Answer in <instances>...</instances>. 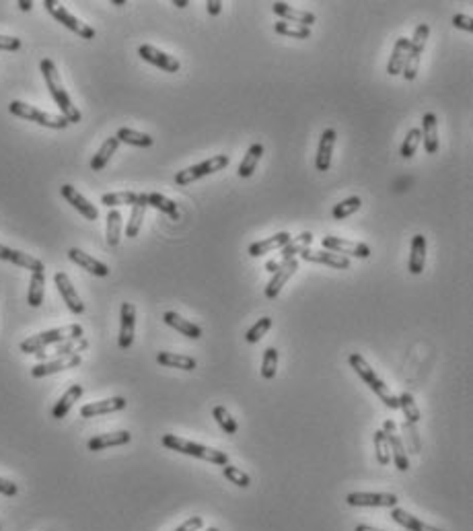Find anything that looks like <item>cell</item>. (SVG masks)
<instances>
[{"mask_svg":"<svg viewBox=\"0 0 473 531\" xmlns=\"http://www.w3.org/2000/svg\"><path fill=\"white\" fill-rule=\"evenodd\" d=\"M40 71H42V74H44L47 91H49V95H52V99H54V103H56V105H58V109L62 112V118H66L68 124H78V121L83 120V116H80V112L76 109V105L72 103L68 91L64 89L62 78H60V73H58V68H56L54 60L44 58V60L40 62Z\"/></svg>","mask_w":473,"mask_h":531,"instance_id":"1","label":"cell"},{"mask_svg":"<svg viewBox=\"0 0 473 531\" xmlns=\"http://www.w3.org/2000/svg\"><path fill=\"white\" fill-rule=\"evenodd\" d=\"M348 362H350V366L356 371V375L366 383V386L371 387L375 393L378 395V400L389 408V410H400V402H397V395H393L391 391H389V387L385 386V381L378 377L377 373L371 369V364L366 362V359L362 357V354H358V352H352L350 357H348Z\"/></svg>","mask_w":473,"mask_h":531,"instance_id":"2","label":"cell"},{"mask_svg":"<svg viewBox=\"0 0 473 531\" xmlns=\"http://www.w3.org/2000/svg\"><path fill=\"white\" fill-rule=\"evenodd\" d=\"M83 338V326L80 323H71L64 328H56V330H47L42 334H35L31 338H27L21 342V352L25 354H35L46 350L47 346L52 344H62L66 340H78Z\"/></svg>","mask_w":473,"mask_h":531,"instance_id":"3","label":"cell"},{"mask_svg":"<svg viewBox=\"0 0 473 531\" xmlns=\"http://www.w3.org/2000/svg\"><path fill=\"white\" fill-rule=\"evenodd\" d=\"M161 441H163L167 449L184 453V455H189V458L204 459V461H210V463H216V465H227L229 463V455L224 451H218V449H212V447H204L200 443H191L188 438H181L177 435H163Z\"/></svg>","mask_w":473,"mask_h":531,"instance_id":"4","label":"cell"},{"mask_svg":"<svg viewBox=\"0 0 473 531\" xmlns=\"http://www.w3.org/2000/svg\"><path fill=\"white\" fill-rule=\"evenodd\" d=\"M8 112H11L13 116L21 118V120L35 121V124L52 128V130H64V128L68 126V120H66V118L42 112V109H37V107H33V105H27L23 101H11Z\"/></svg>","mask_w":473,"mask_h":531,"instance_id":"5","label":"cell"},{"mask_svg":"<svg viewBox=\"0 0 473 531\" xmlns=\"http://www.w3.org/2000/svg\"><path fill=\"white\" fill-rule=\"evenodd\" d=\"M227 165H229V157L227 155H214V157L198 163V165H191L188 169L177 171L175 173V184L177 186H188V184L196 181V179H202V177L212 175L216 171L227 169Z\"/></svg>","mask_w":473,"mask_h":531,"instance_id":"6","label":"cell"},{"mask_svg":"<svg viewBox=\"0 0 473 531\" xmlns=\"http://www.w3.org/2000/svg\"><path fill=\"white\" fill-rule=\"evenodd\" d=\"M44 6H46V11L58 21V23H62L66 29H71L74 31L76 35H80L83 40H93L95 37V29L91 25L83 23L80 19H76L72 13H68L60 2H54V0H46L44 2Z\"/></svg>","mask_w":473,"mask_h":531,"instance_id":"7","label":"cell"},{"mask_svg":"<svg viewBox=\"0 0 473 531\" xmlns=\"http://www.w3.org/2000/svg\"><path fill=\"white\" fill-rule=\"evenodd\" d=\"M321 249L331 251V253H340L344 258H360V260H366L371 256V247L366 243L340 239V237H333V235H328V237L321 239Z\"/></svg>","mask_w":473,"mask_h":531,"instance_id":"8","label":"cell"},{"mask_svg":"<svg viewBox=\"0 0 473 531\" xmlns=\"http://www.w3.org/2000/svg\"><path fill=\"white\" fill-rule=\"evenodd\" d=\"M346 503L350 507L366 508H393L397 507L400 499L391 492H350Z\"/></svg>","mask_w":473,"mask_h":531,"instance_id":"9","label":"cell"},{"mask_svg":"<svg viewBox=\"0 0 473 531\" xmlns=\"http://www.w3.org/2000/svg\"><path fill=\"white\" fill-rule=\"evenodd\" d=\"M387 438H389V447H391V461L395 463V467L400 472H407L409 470V458H407V451H405V445H403L402 436L397 433V424L389 418L383 422V429H381Z\"/></svg>","mask_w":473,"mask_h":531,"instance_id":"10","label":"cell"},{"mask_svg":"<svg viewBox=\"0 0 473 531\" xmlns=\"http://www.w3.org/2000/svg\"><path fill=\"white\" fill-rule=\"evenodd\" d=\"M313 243V235L305 231V233H301L299 237H292L290 241L284 245L282 249H280V260H270L268 264H265V270L268 272H276V270H280L286 262H290V260H294V256H301V251H305L309 249V245Z\"/></svg>","mask_w":473,"mask_h":531,"instance_id":"11","label":"cell"},{"mask_svg":"<svg viewBox=\"0 0 473 531\" xmlns=\"http://www.w3.org/2000/svg\"><path fill=\"white\" fill-rule=\"evenodd\" d=\"M136 332V307L132 303H121L119 309V338L118 344L121 350H128L134 342Z\"/></svg>","mask_w":473,"mask_h":531,"instance_id":"12","label":"cell"},{"mask_svg":"<svg viewBox=\"0 0 473 531\" xmlns=\"http://www.w3.org/2000/svg\"><path fill=\"white\" fill-rule=\"evenodd\" d=\"M138 56H140L144 62L152 64V66H159L161 71L165 73H179L181 64L175 56H169L165 52H161L159 48L150 46V44H144L138 48Z\"/></svg>","mask_w":473,"mask_h":531,"instance_id":"13","label":"cell"},{"mask_svg":"<svg viewBox=\"0 0 473 531\" xmlns=\"http://www.w3.org/2000/svg\"><path fill=\"white\" fill-rule=\"evenodd\" d=\"M54 282H56V289H58L60 297L64 299L66 307L71 309L72 314H85V303H83V299L78 297L76 289L72 287L68 274H66V272H56V274H54Z\"/></svg>","mask_w":473,"mask_h":531,"instance_id":"14","label":"cell"},{"mask_svg":"<svg viewBox=\"0 0 473 531\" xmlns=\"http://www.w3.org/2000/svg\"><path fill=\"white\" fill-rule=\"evenodd\" d=\"M80 354H68V357H56L54 361L42 362V364H35L31 369V377L35 379H42V377H47V375H54V373H60V371H66V369H74L80 364Z\"/></svg>","mask_w":473,"mask_h":531,"instance_id":"15","label":"cell"},{"mask_svg":"<svg viewBox=\"0 0 473 531\" xmlns=\"http://www.w3.org/2000/svg\"><path fill=\"white\" fill-rule=\"evenodd\" d=\"M60 193H62V198L71 204L72 208H76L83 217L87 218V220H97L99 218V210H97V206H93L83 193L78 192L74 186L71 184H64L62 188H60Z\"/></svg>","mask_w":473,"mask_h":531,"instance_id":"16","label":"cell"},{"mask_svg":"<svg viewBox=\"0 0 473 531\" xmlns=\"http://www.w3.org/2000/svg\"><path fill=\"white\" fill-rule=\"evenodd\" d=\"M0 260L4 262H11V264L19 266V268H25V270H31V272H44V262L29 256V253H23L19 249H13V247H6L0 243Z\"/></svg>","mask_w":473,"mask_h":531,"instance_id":"17","label":"cell"},{"mask_svg":"<svg viewBox=\"0 0 473 531\" xmlns=\"http://www.w3.org/2000/svg\"><path fill=\"white\" fill-rule=\"evenodd\" d=\"M272 11H274L278 17H282L286 23L301 25V27H311V25L317 21V17H315L313 13L301 11V8H294V6H290V4H286V2H274V4H272Z\"/></svg>","mask_w":473,"mask_h":531,"instance_id":"18","label":"cell"},{"mask_svg":"<svg viewBox=\"0 0 473 531\" xmlns=\"http://www.w3.org/2000/svg\"><path fill=\"white\" fill-rule=\"evenodd\" d=\"M301 260L331 266V268H337V270H348L350 268V258H344L340 253H331V251H325V249H305V251H301Z\"/></svg>","mask_w":473,"mask_h":531,"instance_id":"19","label":"cell"},{"mask_svg":"<svg viewBox=\"0 0 473 531\" xmlns=\"http://www.w3.org/2000/svg\"><path fill=\"white\" fill-rule=\"evenodd\" d=\"M68 260L74 262L76 266H80L83 270L91 272L93 276H99V278L109 276V268H107V266L103 264V262H99V260H95L93 256L85 253V251L78 249V247H71V249H68Z\"/></svg>","mask_w":473,"mask_h":531,"instance_id":"20","label":"cell"},{"mask_svg":"<svg viewBox=\"0 0 473 531\" xmlns=\"http://www.w3.org/2000/svg\"><path fill=\"white\" fill-rule=\"evenodd\" d=\"M337 141V134L333 128L323 130L321 138H319V148H317V159H315V167L317 171H330L331 167V153Z\"/></svg>","mask_w":473,"mask_h":531,"instance_id":"21","label":"cell"},{"mask_svg":"<svg viewBox=\"0 0 473 531\" xmlns=\"http://www.w3.org/2000/svg\"><path fill=\"white\" fill-rule=\"evenodd\" d=\"M126 398H109V400H101V402H91V404H85L80 408V416L83 418H95V416H101V414H112V412H119L126 408Z\"/></svg>","mask_w":473,"mask_h":531,"instance_id":"22","label":"cell"},{"mask_svg":"<svg viewBox=\"0 0 473 531\" xmlns=\"http://www.w3.org/2000/svg\"><path fill=\"white\" fill-rule=\"evenodd\" d=\"M297 270H299V262H297V260H290V262H286L280 270H276L274 276H272V280H270L268 287H265V297H268V299H276V297L280 294L284 285L290 280V276H292Z\"/></svg>","mask_w":473,"mask_h":531,"instance_id":"23","label":"cell"},{"mask_svg":"<svg viewBox=\"0 0 473 531\" xmlns=\"http://www.w3.org/2000/svg\"><path fill=\"white\" fill-rule=\"evenodd\" d=\"M163 321H165L169 328H173V330H177L179 334H184L186 338L189 340H200L202 338V328L200 326H196V323H191L189 319H184L179 314H175V311H167L163 315Z\"/></svg>","mask_w":473,"mask_h":531,"instance_id":"24","label":"cell"},{"mask_svg":"<svg viewBox=\"0 0 473 531\" xmlns=\"http://www.w3.org/2000/svg\"><path fill=\"white\" fill-rule=\"evenodd\" d=\"M290 239H292L290 233L280 231V233H276L274 237H268V239H263V241L251 243V245H249V256H251V258H260V256H265V253L276 251V249L280 251Z\"/></svg>","mask_w":473,"mask_h":531,"instance_id":"25","label":"cell"},{"mask_svg":"<svg viewBox=\"0 0 473 531\" xmlns=\"http://www.w3.org/2000/svg\"><path fill=\"white\" fill-rule=\"evenodd\" d=\"M132 441V435L128 431H118V433H107V435L93 436L87 447L89 451H103L107 447H119V445H128Z\"/></svg>","mask_w":473,"mask_h":531,"instance_id":"26","label":"cell"},{"mask_svg":"<svg viewBox=\"0 0 473 531\" xmlns=\"http://www.w3.org/2000/svg\"><path fill=\"white\" fill-rule=\"evenodd\" d=\"M422 141L428 155H434L438 150V121L434 114H424L422 118Z\"/></svg>","mask_w":473,"mask_h":531,"instance_id":"27","label":"cell"},{"mask_svg":"<svg viewBox=\"0 0 473 531\" xmlns=\"http://www.w3.org/2000/svg\"><path fill=\"white\" fill-rule=\"evenodd\" d=\"M426 266V237L424 235H414L412 237V253H409V264H407V270L418 276L422 274Z\"/></svg>","mask_w":473,"mask_h":531,"instance_id":"28","label":"cell"},{"mask_svg":"<svg viewBox=\"0 0 473 531\" xmlns=\"http://www.w3.org/2000/svg\"><path fill=\"white\" fill-rule=\"evenodd\" d=\"M391 519L397 523V525H402L405 530L409 531H443L438 530V527H432V525H428L424 521H420L418 517H414V515H409L407 511H403V508L393 507L391 511Z\"/></svg>","mask_w":473,"mask_h":531,"instance_id":"29","label":"cell"},{"mask_svg":"<svg viewBox=\"0 0 473 531\" xmlns=\"http://www.w3.org/2000/svg\"><path fill=\"white\" fill-rule=\"evenodd\" d=\"M80 395H83V386H71L66 389V393L56 402V406H54V410H52V416L56 418V420H60V418H64L68 412L72 410V406L80 400Z\"/></svg>","mask_w":473,"mask_h":531,"instance_id":"30","label":"cell"},{"mask_svg":"<svg viewBox=\"0 0 473 531\" xmlns=\"http://www.w3.org/2000/svg\"><path fill=\"white\" fill-rule=\"evenodd\" d=\"M407 54H409V40H407V37H400V40L395 42V46H393V54H391L389 64H387V73L391 74V76L402 74Z\"/></svg>","mask_w":473,"mask_h":531,"instance_id":"31","label":"cell"},{"mask_svg":"<svg viewBox=\"0 0 473 531\" xmlns=\"http://www.w3.org/2000/svg\"><path fill=\"white\" fill-rule=\"evenodd\" d=\"M261 155H263V145L260 143H256V145L249 146V150L245 153V157H243V161L239 163V177H251L253 175V171L258 169V163H260Z\"/></svg>","mask_w":473,"mask_h":531,"instance_id":"32","label":"cell"},{"mask_svg":"<svg viewBox=\"0 0 473 531\" xmlns=\"http://www.w3.org/2000/svg\"><path fill=\"white\" fill-rule=\"evenodd\" d=\"M44 294H46V274L44 272H31L27 303L31 307H40L44 303Z\"/></svg>","mask_w":473,"mask_h":531,"instance_id":"33","label":"cell"},{"mask_svg":"<svg viewBox=\"0 0 473 531\" xmlns=\"http://www.w3.org/2000/svg\"><path fill=\"white\" fill-rule=\"evenodd\" d=\"M157 362L169 369H181V371H193L198 366L196 359H191L188 354H177V352H159Z\"/></svg>","mask_w":473,"mask_h":531,"instance_id":"34","label":"cell"},{"mask_svg":"<svg viewBox=\"0 0 473 531\" xmlns=\"http://www.w3.org/2000/svg\"><path fill=\"white\" fill-rule=\"evenodd\" d=\"M146 208H148V204H146V193H140V200L132 206L130 220H128V225H126V237H138L142 227V218H144Z\"/></svg>","mask_w":473,"mask_h":531,"instance_id":"35","label":"cell"},{"mask_svg":"<svg viewBox=\"0 0 473 531\" xmlns=\"http://www.w3.org/2000/svg\"><path fill=\"white\" fill-rule=\"evenodd\" d=\"M118 146H119V141L116 138V136H109L103 145H101V148L95 153V157H93V161H91V169L93 171H101L107 163H109V159L116 155V150H118Z\"/></svg>","mask_w":473,"mask_h":531,"instance_id":"36","label":"cell"},{"mask_svg":"<svg viewBox=\"0 0 473 531\" xmlns=\"http://www.w3.org/2000/svg\"><path fill=\"white\" fill-rule=\"evenodd\" d=\"M116 138H118L119 143H126V145L130 146H140V148H148V146H152V143H155V138L150 134L136 132L132 128H119L118 132H116Z\"/></svg>","mask_w":473,"mask_h":531,"instance_id":"37","label":"cell"},{"mask_svg":"<svg viewBox=\"0 0 473 531\" xmlns=\"http://www.w3.org/2000/svg\"><path fill=\"white\" fill-rule=\"evenodd\" d=\"M138 200H140V193L136 192H112L101 196V204L107 206L109 210L118 206H134Z\"/></svg>","mask_w":473,"mask_h":531,"instance_id":"38","label":"cell"},{"mask_svg":"<svg viewBox=\"0 0 473 531\" xmlns=\"http://www.w3.org/2000/svg\"><path fill=\"white\" fill-rule=\"evenodd\" d=\"M397 402H400V410L403 412L405 422H409V424H418V422L422 420L420 408H418V404L414 402V395H412V393L403 391V393L397 395Z\"/></svg>","mask_w":473,"mask_h":531,"instance_id":"39","label":"cell"},{"mask_svg":"<svg viewBox=\"0 0 473 531\" xmlns=\"http://www.w3.org/2000/svg\"><path fill=\"white\" fill-rule=\"evenodd\" d=\"M146 204H148V206H152V208H157V210H161V213H165V215H169L173 220H177V218H179L177 204H175L173 200L165 198L163 193H157V192L146 193Z\"/></svg>","mask_w":473,"mask_h":531,"instance_id":"40","label":"cell"},{"mask_svg":"<svg viewBox=\"0 0 473 531\" xmlns=\"http://www.w3.org/2000/svg\"><path fill=\"white\" fill-rule=\"evenodd\" d=\"M105 239L109 247H118L121 239V215L118 208H112L107 213V231H105Z\"/></svg>","mask_w":473,"mask_h":531,"instance_id":"41","label":"cell"},{"mask_svg":"<svg viewBox=\"0 0 473 531\" xmlns=\"http://www.w3.org/2000/svg\"><path fill=\"white\" fill-rule=\"evenodd\" d=\"M214 420L218 422V426L224 431V435H236V431H239V424H236V420L229 414V410L224 408V406H214L212 410Z\"/></svg>","mask_w":473,"mask_h":531,"instance_id":"42","label":"cell"},{"mask_svg":"<svg viewBox=\"0 0 473 531\" xmlns=\"http://www.w3.org/2000/svg\"><path fill=\"white\" fill-rule=\"evenodd\" d=\"M360 206H362V200H360L358 196H350V198H346L344 202H340V204H335V206H333L331 217L335 218V220H342V218L354 215Z\"/></svg>","mask_w":473,"mask_h":531,"instance_id":"43","label":"cell"},{"mask_svg":"<svg viewBox=\"0 0 473 531\" xmlns=\"http://www.w3.org/2000/svg\"><path fill=\"white\" fill-rule=\"evenodd\" d=\"M278 371V350L274 346L265 348L263 361H261V377L263 379H274Z\"/></svg>","mask_w":473,"mask_h":531,"instance_id":"44","label":"cell"},{"mask_svg":"<svg viewBox=\"0 0 473 531\" xmlns=\"http://www.w3.org/2000/svg\"><path fill=\"white\" fill-rule=\"evenodd\" d=\"M222 476L229 480L231 484H235L239 488H249V484H251V478H249V474H245L241 467H236V465H231V463H227V465H222Z\"/></svg>","mask_w":473,"mask_h":531,"instance_id":"45","label":"cell"},{"mask_svg":"<svg viewBox=\"0 0 473 531\" xmlns=\"http://www.w3.org/2000/svg\"><path fill=\"white\" fill-rule=\"evenodd\" d=\"M272 326H274V319H272V317H261V319H258V323H253V326L249 328V332L245 334V340H247L249 344L260 342V340L272 330Z\"/></svg>","mask_w":473,"mask_h":531,"instance_id":"46","label":"cell"},{"mask_svg":"<svg viewBox=\"0 0 473 531\" xmlns=\"http://www.w3.org/2000/svg\"><path fill=\"white\" fill-rule=\"evenodd\" d=\"M274 31L280 33V35H286V37H297V40H309L311 37V29L309 27L286 23V21H280V23L274 25Z\"/></svg>","mask_w":473,"mask_h":531,"instance_id":"47","label":"cell"},{"mask_svg":"<svg viewBox=\"0 0 473 531\" xmlns=\"http://www.w3.org/2000/svg\"><path fill=\"white\" fill-rule=\"evenodd\" d=\"M375 455L381 465H389L391 461V447H389V438L383 431L375 433Z\"/></svg>","mask_w":473,"mask_h":531,"instance_id":"48","label":"cell"},{"mask_svg":"<svg viewBox=\"0 0 473 531\" xmlns=\"http://www.w3.org/2000/svg\"><path fill=\"white\" fill-rule=\"evenodd\" d=\"M420 141H422V130H420V128H412V130L407 132L405 141H403L402 148H400V155H402L403 159H412V157H414V153H416V148L420 145Z\"/></svg>","mask_w":473,"mask_h":531,"instance_id":"49","label":"cell"},{"mask_svg":"<svg viewBox=\"0 0 473 531\" xmlns=\"http://www.w3.org/2000/svg\"><path fill=\"white\" fill-rule=\"evenodd\" d=\"M428 33H430V27L426 23H420L416 27V31H414V37L409 40V52H414V54H420L422 56V52H424L426 46V40H428Z\"/></svg>","mask_w":473,"mask_h":531,"instance_id":"50","label":"cell"},{"mask_svg":"<svg viewBox=\"0 0 473 531\" xmlns=\"http://www.w3.org/2000/svg\"><path fill=\"white\" fill-rule=\"evenodd\" d=\"M418 66H420V54H414L409 52L407 58H405V64H403L402 76L405 80H414L416 74H418Z\"/></svg>","mask_w":473,"mask_h":531,"instance_id":"51","label":"cell"},{"mask_svg":"<svg viewBox=\"0 0 473 531\" xmlns=\"http://www.w3.org/2000/svg\"><path fill=\"white\" fill-rule=\"evenodd\" d=\"M402 429L403 433L407 435V438L412 441V453H420V451H422V443H420V435H418V431H416V424H409V422L403 420Z\"/></svg>","mask_w":473,"mask_h":531,"instance_id":"52","label":"cell"},{"mask_svg":"<svg viewBox=\"0 0 473 531\" xmlns=\"http://www.w3.org/2000/svg\"><path fill=\"white\" fill-rule=\"evenodd\" d=\"M0 49H4V52H17V49H21V40L19 37H11V35H0Z\"/></svg>","mask_w":473,"mask_h":531,"instance_id":"53","label":"cell"},{"mask_svg":"<svg viewBox=\"0 0 473 531\" xmlns=\"http://www.w3.org/2000/svg\"><path fill=\"white\" fill-rule=\"evenodd\" d=\"M204 527V519L202 517H189L188 521H184L175 531H200Z\"/></svg>","mask_w":473,"mask_h":531,"instance_id":"54","label":"cell"},{"mask_svg":"<svg viewBox=\"0 0 473 531\" xmlns=\"http://www.w3.org/2000/svg\"><path fill=\"white\" fill-rule=\"evenodd\" d=\"M453 25L463 29V31H473V19L467 15H455L453 17Z\"/></svg>","mask_w":473,"mask_h":531,"instance_id":"55","label":"cell"},{"mask_svg":"<svg viewBox=\"0 0 473 531\" xmlns=\"http://www.w3.org/2000/svg\"><path fill=\"white\" fill-rule=\"evenodd\" d=\"M17 492H19V486H17V484L0 478V494H4V496H15Z\"/></svg>","mask_w":473,"mask_h":531,"instance_id":"56","label":"cell"},{"mask_svg":"<svg viewBox=\"0 0 473 531\" xmlns=\"http://www.w3.org/2000/svg\"><path fill=\"white\" fill-rule=\"evenodd\" d=\"M206 11H208V15H220V11H222V2L220 0H206Z\"/></svg>","mask_w":473,"mask_h":531,"instance_id":"57","label":"cell"},{"mask_svg":"<svg viewBox=\"0 0 473 531\" xmlns=\"http://www.w3.org/2000/svg\"><path fill=\"white\" fill-rule=\"evenodd\" d=\"M17 4H19V8L25 11V13H27V11H31V6H33V2H31V0H19Z\"/></svg>","mask_w":473,"mask_h":531,"instance_id":"58","label":"cell"},{"mask_svg":"<svg viewBox=\"0 0 473 531\" xmlns=\"http://www.w3.org/2000/svg\"><path fill=\"white\" fill-rule=\"evenodd\" d=\"M354 531H383V530H378V527H373V525H364V523H360V525H356Z\"/></svg>","mask_w":473,"mask_h":531,"instance_id":"59","label":"cell"},{"mask_svg":"<svg viewBox=\"0 0 473 531\" xmlns=\"http://www.w3.org/2000/svg\"><path fill=\"white\" fill-rule=\"evenodd\" d=\"M173 4H175L177 8H186L189 2H188V0H173Z\"/></svg>","mask_w":473,"mask_h":531,"instance_id":"60","label":"cell"},{"mask_svg":"<svg viewBox=\"0 0 473 531\" xmlns=\"http://www.w3.org/2000/svg\"><path fill=\"white\" fill-rule=\"evenodd\" d=\"M206 531H218V530H216V527H208V530H206Z\"/></svg>","mask_w":473,"mask_h":531,"instance_id":"61","label":"cell"}]
</instances>
